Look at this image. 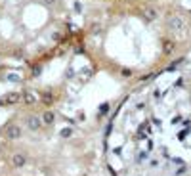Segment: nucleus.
<instances>
[{
	"label": "nucleus",
	"mask_w": 191,
	"mask_h": 176,
	"mask_svg": "<svg viewBox=\"0 0 191 176\" xmlns=\"http://www.w3.org/2000/svg\"><path fill=\"white\" fill-rule=\"evenodd\" d=\"M107 111H109V103H105V105L99 107V113H107Z\"/></svg>",
	"instance_id": "9"
},
{
	"label": "nucleus",
	"mask_w": 191,
	"mask_h": 176,
	"mask_svg": "<svg viewBox=\"0 0 191 176\" xmlns=\"http://www.w3.org/2000/svg\"><path fill=\"white\" fill-rule=\"evenodd\" d=\"M8 79H10V81H15V82H17V81H19V75H8Z\"/></svg>",
	"instance_id": "10"
},
{
	"label": "nucleus",
	"mask_w": 191,
	"mask_h": 176,
	"mask_svg": "<svg viewBox=\"0 0 191 176\" xmlns=\"http://www.w3.org/2000/svg\"><path fill=\"white\" fill-rule=\"evenodd\" d=\"M40 100H42V103H46V105H50V103H54V94H52V92H42V96H40Z\"/></svg>",
	"instance_id": "6"
},
{
	"label": "nucleus",
	"mask_w": 191,
	"mask_h": 176,
	"mask_svg": "<svg viewBox=\"0 0 191 176\" xmlns=\"http://www.w3.org/2000/svg\"><path fill=\"white\" fill-rule=\"evenodd\" d=\"M54 121H56V113H54V111L42 113V123H44V125H54Z\"/></svg>",
	"instance_id": "5"
},
{
	"label": "nucleus",
	"mask_w": 191,
	"mask_h": 176,
	"mask_svg": "<svg viewBox=\"0 0 191 176\" xmlns=\"http://www.w3.org/2000/svg\"><path fill=\"white\" fill-rule=\"evenodd\" d=\"M21 98H23V101H25L27 105H32V103H36V100H38V96L32 92V90H27L25 94H21Z\"/></svg>",
	"instance_id": "3"
},
{
	"label": "nucleus",
	"mask_w": 191,
	"mask_h": 176,
	"mask_svg": "<svg viewBox=\"0 0 191 176\" xmlns=\"http://www.w3.org/2000/svg\"><path fill=\"white\" fill-rule=\"evenodd\" d=\"M6 134H8V138H10V140H17L19 136H21V128L15 126V125H12V126H8Z\"/></svg>",
	"instance_id": "4"
},
{
	"label": "nucleus",
	"mask_w": 191,
	"mask_h": 176,
	"mask_svg": "<svg viewBox=\"0 0 191 176\" xmlns=\"http://www.w3.org/2000/svg\"><path fill=\"white\" fill-rule=\"evenodd\" d=\"M19 100H21V94H17V92H13V94H8L6 96V103H17Z\"/></svg>",
	"instance_id": "7"
},
{
	"label": "nucleus",
	"mask_w": 191,
	"mask_h": 176,
	"mask_svg": "<svg viewBox=\"0 0 191 176\" xmlns=\"http://www.w3.org/2000/svg\"><path fill=\"white\" fill-rule=\"evenodd\" d=\"M71 134H73V130H71V128H63V130H61V136H63V138H69Z\"/></svg>",
	"instance_id": "8"
},
{
	"label": "nucleus",
	"mask_w": 191,
	"mask_h": 176,
	"mask_svg": "<svg viewBox=\"0 0 191 176\" xmlns=\"http://www.w3.org/2000/svg\"><path fill=\"white\" fill-rule=\"evenodd\" d=\"M122 75H124V77H130V75H132V71H128V69H122Z\"/></svg>",
	"instance_id": "11"
},
{
	"label": "nucleus",
	"mask_w": 191,
	"mask_h": 176,
	"mask_svg": "<svg viewBox=\"0 0 191 176\" xmlns=\"http://www.w3.org/2000/svg\"><path fill=\"white\" fill-rule=\"evenodd\" d=\"M10 163H12V167H17V169H21V167L27 163V157L23 155V153H13L12 159H10Z\"/></svg>",
	"instance_id": "2"
},
{
	"label": "nucleus",
	"mask_w": 191,
	"mask_h": 176,
	"mask_svg": "<svg viewBox=\"0 0 191 176\" xmlns=\"http://www.w3.org/2000/svg\"><path fill=\"white\" fill-rule=\"evenodd\" d=\"M25 123H27V128H29V130H38L40 125H42V119H38L36 115H29L25 119Z\"/></svg>",
	"instance_id": "1"
}]
</instances>
